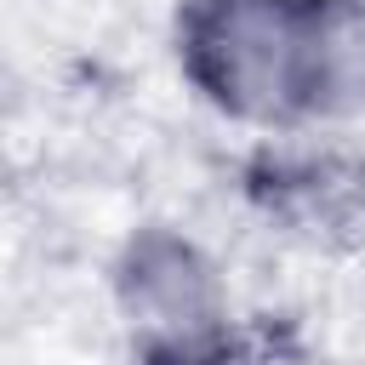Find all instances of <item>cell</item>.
<instances>
[{
	"mask_svg": "<svg viewBox=\"0 0 365 365\" xmlns=\"http://www.w3.org/2000/svg\"><path fill=\"white\" fill-rule=\"evenodd\" d=\"M194 74L240 114L342 108L365 97V11L342 0H205Z\"/></svg>",
	"mask_w": 365,
	"mask_h": 365,
	"instance_id": "obj_1",
	"label": "cell"
},
{
	"mask_svg": "<svg viewBox=\"0 0 365 365\" xmlns=\"http://www.w3.org/2000/svg\"><path fill=\"white\" fill-rule=\"evenodd\" d=\"M125 302H131L137 325L165 336V342H194L217 314V291H211L205 262L177 240H143L131 251Z\"/></svg>",
	"mask_w": 365,
	"mask_h": 365,
	"instance_id": "obj_2",
	"label": "cell"
}]
</instances>
